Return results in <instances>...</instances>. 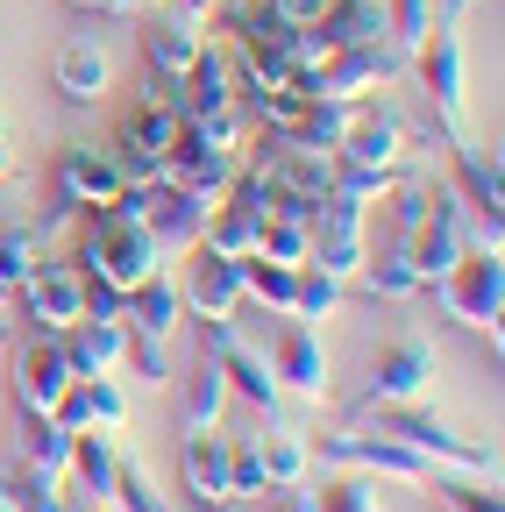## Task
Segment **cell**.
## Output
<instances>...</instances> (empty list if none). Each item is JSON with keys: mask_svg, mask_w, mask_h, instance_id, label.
<instances>
[{"mask_svg": "<svg viewBox=\"0 0 505 512\" xmlns=\"http://www.w3.org/2000/svg\"><path fill=\"white\" fill-rule=\"evenodd\" d=\"M0 512H8V498H0Z\"/></svg>", "mask_w": 505, "mask_h": 512, "instance_id": "obj_49", "label": "cell"}, {"mask_svg": "<svg viewBox=\"0 0 505 512\" xmlns=\"http://www.w3.org/2000/svg\"><path fill=\"white\" fill-rule=\"evenodd\" d=\"M434 29V0H385V36H392V50H406L413 57V43Z\"/></svg>", "mask_w": 505, "mask_h": 512, "instance_id": "obj_35", "label": "cell"}, {"mask_svg": "<svg viewBox=\"0 0 505 512\" xmlns=\"http://www.w3.org/2000/svg\"><path fill=\"white\" fill-rule=\"evenodd\" d=\"M72 8H86V15H136L143 0H72Z\"/></svg>", "mask_w": 505, "mask_h": 512, "instance_id": "obj_43", "label": "cell"}, {"mask_svg": "<svg viewBox=\"0 0 505 512\" xmlns=\"http://www.w3.org/2000/svg\"><path fill=\"white\" fill-rule=\"evenodd\" d=\"M292 285H299V264H271L257 249L242 256V299H257L271 313H292Z\"/></svg>", "mask_w": 505, "mask_h": 512, "instance_id": "obj_28", "label": "cell"}, {"mask_svg": "<svg viewBox=\"0 0 505 512\" xmlns=\"http://www.w3.org/2000/svg\"><path fill=\"white\" fill-rule=\"evenodd\" d=\"M200 43H207V36H200V22H193V15H157V22L143 29V57L157 64V72H164L171 86H178L185 64L200 57Z\"/></svg>", "mask_w": 505, "mask_h": 512, "instance_id": "obj_24", "label": "cell"}, {"mask_svg": "<svg viewBox=\"0 0 505 512\" xmlns=\"http://www.w3.org/2000/svg\"><path fill=\"white\" fill-rule=\"evenodd\" d=\"M65 384H72L65 349H57V335H50V328H36V335L15 349V406H29V413H57Z\"/></svg>", "mask_w": 505, "mask_h": 512, "instance_id": "obj_14", "label": "cell"}, {"mask_svg": "<svg viewBox=\"0 0 505 512\" xmlns=\"http://www.w3.org/2000/svg\"><path fill=\"white\" fill-rule=\"evenodd\" d=\"M65 477H79V491H86V505H100V498H114V477H121V448H114V434H72V463H65Z\"/></svg>", "mask_w": 505, "mask_h": 512, "instance_id": "obj_23", "label": "cell"}, {"mask_svg": "<svg viewBox=\"0 0 505 512\" xmlns=\"http://www.w3.org/2000/svg\"><path fill=\"white\" fill-rule=\"evenodd\" d=\"M86 512H121V505H114V498H100V505H86Z\"/></svg>", "mask_w": 505, "mask_h": 512, "instance_id": "obj_48", "label": "cell"}, {"mask_svg": "<svg viewBox=\"0 0 505 512\" xmlns=\"http://www.w3.org/2000/svg\"><path fill=\"white\" fill-rule=\"evenodd\" d=\"M257 256H271V264H306V221L271 214V221L257 228Z\"/></svg>", "mask_w": 505, "mask_h": 512, "instance_id": "obj_36", "label": "cell"}, {"mask_svg": "<svg viewBox=\"0 0 505 512\" xmlns=\"http://www.w3.org/2000/svg\"><path fill=\"white\" fill-rule=\"evenodd\" d=\"M121 164L114 150H93V143H72L65 157H57V178H50V200L57 214H72V207H114L121 200Z\"/></svg>", "mask_w": 505, "mask_h": 512, "instance_id": "obj_9", "label": "cell"}, {"mask_svg": "<svg viewBox=\"0 0 505 512\" xmlns=\"http://www.w3.org/2000/svg\"><path fill=\"white\" fill-rule=\"evenodd\" d=\"M29 271H36V235L29 228H0V299L22 292Z\"/></svg>", "mask_w": 505, "mask_h": 512, "instance_id": "obj_37", "label": "cell"}, {"mask_svg": "<svg viewBox=\"0 0 505 512\" xmlns=\"http://www.w3.org/2000/svg\"><path fill=\"white\" fill-rule=\"evenodd\" d=\"M15 456L36 463V470H57V477H65V463H72V434L57 427V413L15 406Z\"/></svg>", "mask_w": 505, "mask_h": 512, "instance_id": "obj_25", "label": "cell"}, {"mask_svg": "<svg viewBox=\"0 0 505 512\" xmlns=\"http://www.w3.org/2000/svg\"><path fill=\"white\" fill-rule=\"evenodd\" d=\"M434 392V349L420 335H399L385 356L370 363V384H363V399L356 413H377V406H420Z\"/></svg>", "mask_w": 505, "mask_h": 512, "instance_id": "obj_7", "label": "cell"}, {"mask_svg": "<svg viewBox=\"0 0 505 512\" xmlns=\"http://www.w3.org/2000/svg\"><path fill=\"white\" fill-rule=\"evenodd\" d=\"M79 271L86 278H107V285H143L150 271H164V242L121 207H93V221L79 228Z\"/></svg>", "mask_w": 505, "mask_h": 512, "instance_id": "obj_1", "label": "cell"}, {"mask_svg": "<svg viewBox=\"0 0 505 512\" xmlns=\"http://www.w3.org/2000/svg\"><path fill=\"white\" fill-rule=\"evenodd\" d=\"M306 29L321 36V50H342V43H392V36H385V0H328Z\"/></svg>", "mask_w": 505, "mask_h": 512, "instance_id": "obj_20", "label": "cell"}, {"mask_svg": "<svg viewBox=\"0 0 505 512\" xmlns=\"http://www.w3.org/2000/svg\"><path fill=\"white\" fill-rule=\"evenodd\" d=\"M349 100H306L299 114H292V128H285V136L292 143H306V150H328L335 157V143H342V128H349Z\"/></svg>", "mask_w": 505, "mask_h": 512, "instance_id": "obj_29", "label": "cell"}, {"mask_svg": "<svg viewBox=\"0 0 505 512\" xmlns=\"http://www.w3.org/2000/svg\"><path fill=\"white\" fill-rule=\"evenodd\" d=\"M0 498H8V512H72L65 505V477L36 470V463H15L8 477H0Z\"/></svg>", "mask_w": 505, "mask_h": 512, "instance_id": "obj_27", "label": "cell"}, {"mask_svg": "<svg viewBox=\"0 0 505 512\" xmlns=\"http://www.w3.org/2000/svg\"><path fill=\"white\" fill-rule=\"evenodd\" d=\"M328 192H349V200H363V207H370V200H385V192H392V178H385V171H356V164H335V185H328Z\"/></svg>", "mask_w": 505, "mask_h": 512, "instance_id": "obj_39", "label": "cell"}, {"mask_svg": "<svg viewBox=\"0 0 505 512\" xmlns=\"http://www.w3.org/2000/svg\"><path fill=\"white\" fill-rule=\"evenodd\" d=\"M178 299L200 320H235V306H242V256H228L214 242H193V264H185V278H178Z\"/></svg>", "mask_w": 505, "mask_h": 512, "instance_id": "obj_10", "label": "cell"}, {"mask_svg": "<svg viewBox=\"0 0 505 512\" xmlns=\"http://www.w3.org/2000/svg\"><path fill=\"white\" fill-rule=\"evenodd\" d=\"M306 264H321L342 285L363 271V200L328 192V200L313 207V221H306Z\"/></svg>", "mask_w": 505, "mask_h": 512, "instance_id": "obj_6", "label": "cell"}, {"mask_svg": "<svg viewBox=\"0 0 505 512\" xmlns=\"http://www.w3.org/2000/svg\"><path fill=\"white\" fill-rule=\"evenodd\" d=\"M434 498L449 505V512H505L498 505V477H427Z\"/></svg>", "mask_w": 505, "mask_h": 512, "instance_id": "obj_34", "label": "cell"}, {"mask_svg": "<svg viewBox=\"0 0 505 512\" xmlns=\"http://www.w3.org/2000/svg\"><path fill=\"white\" fill-rule=\"evenodd\" d=\"M57 349H65L72 377H107L121 356H129V328H121V320H100V313H79L72 328H57Z\"/></svg>", "mask_w": 505, "mask_h": 512, "instance_id": "obj_17", "label": "cell"}, {"mask_svg": "<svg viewBox=\"0 0 505 512\" xmlns=\"http://www.w3.org/2000/svg\"><path fill=\"white\" fill-rule=\"evenodd\" d=\"M171 107H178L185 121H221V114H235V72H228V50L200 43V57L185 64L178 86H171Z\"/></svg>", "mask_w": 505, "mask_h": 512, "instance_id": "obj_13", "label": "cell"}, {"mask_svg": "<svg viewBox=\"0 0 505 512\" xmlns=\"http://www.w3.org/2000/svg\"><path fill=\"white\" fill-rule=\"evenodd\" d=\"M257 491H271V477H264V456H257V434H235L228 441V498H257Z\"/></svg>", "mask_w": 505, "mask_h": 512, "instance_id": "obj_33", "label": "cell"}, {"mask_svg": "<svg viewBox=\"0 0 505 512\" xmlns=\"http://www.w3.org/2000/svg\"><path fill=\"white\" fill-rule=\"evenodd\" d=\"M413 57H420V86H427L434 121L449 128V143H463V136H470V93H463V43H456V22H441L434 36H420Z\"/></svg>", "mask_w": 505, "mask_h": 512, "instance_id": "obj_4", "label": "cell"}, {"mask_svg": "<svg viewBox=\"0 0 505 512\" xmlns=\"http://www.w3.org/2000/svg\"><path fill=\"white\" fill-rule=\"evenodd\" d=\"M321 456H335V463H349V470L399 477V484H427V477H434V463L420 456V448L392 441L385 427H377V434H321Z\"/></svg>", "mask_w": 505, "mask_h": 512, "instance_id": "obj_12", "label": "cell"}, {"mask_svg": "<svg viewBox=\"0 0 505 512\" xmlns=\"http://www.w3.org/2000/svg\"><path fill=\"white\" fill-rule=\"evenodd\" d=\"M22 299H29V313H36V328H72V320L86 313V278H79V264H36L29 278H22Z\"/></svg>", "mask_w": 505, "mask_h": 512, "instance_id": "obj_16", "label": "cell"}, {"mask_svg": "<svg viewBox=\"0 0 505 512\" xmlns=\"http://www.w3.org/2000/svg\"><path fill=\"white\" fill-rule=\"evenodd\" d=\"M207 8L214 0H178V15H193V22H207Z\"/></svg>", "mask_w": 505, "mask_h": 512, "instance_id": "obj_47", "label": "cell"}, {"mask_svg": "<svg viewBox=\"0 0 505 512\" xmlns=\"http://www.w3.org/2000/svg\"><path fill=\"white\" fill-rule=\"evenodd\" d=\"M349 285H363L370 299H413V292H420V271L406 264V249L392 242L385 256H377V264H370V256H363V271H356Z\"/></svg>", "mask_w": 505, "mask_h": 512, "instance_id": "obj_31", "label": "cell"}, {"mask_svg": "<svg viewBox=\"0 0 505 512\" xmlns=\"http://www.w3.org/2000/svg\"><path fill=\"white\" fill-rule=\"evenodd\" d=\"M257 456H264V477L271 484H299L306 477V434L299 427H257Z\"/></svg>", "mask_w": 505, "mask_h": 512, "instance_id": "obj_30", "label": "cell"}, {"mask_svg": "<svg viewBox=\"0 0 505 512\" xmlns=\"http://www.w3.org/2000/svg\"><path fill=\"white\" fill-rule=\"evenodd\" d=\"M463 221H470V207H463V192H449V185H427V207H420V221H413V235H406V264L420 271V292L441 278L463 256Z\"/></svg>", "mask_w": 505, "mask_h": 512, "instance_id": "obj_5", "label": "cell"}, {"mask_svg": "<svg viewBox=\"0 0 505 512\" xmlns=\"http://www.w3.org/2000/svg\"><path fill=\"white\" fill-rule=\"evenodd\" d=\"M335 164L399 178V164H406V121H399L385 100H377V107H356L349 128H342V143H335Z\"/></svg>", "mask_w": 505, "mask_h": 512, "instance_id": "obj_8", "label": "cell"}, {"mask_svg": "<svg viewBox=\"0 0 505 512\" xmlns=\"http://www.w3.org/2000/svg\"><path fill=\"white\" fill-rule=\"evenodd\" d=\"M129 356H136V370H143L150 384H171V363H164V342H150V335H129Z\"/></svg>", "mask_w": 505, "mask_h": 512, "instance_id": "obj_42", "label": "cell"}, {"mask_svg": "<svg viewBox=\"0 0 505 512\" xmlns=\"http://www.w3.org/2000/svg\"><path fill=\"white\" fill-rule=\"evenodd\" d=\"M185 491L193 498H228V434H214V427L185 434Z\"/></svg>", "mask_w": 505, "mask_h": 512, "instance_id": "obj_26", "label": "cell"}, {"mask_svg": "<svg viewBox=\"0 0 505 512\" xmlns=\"http://www.w3.org/2000/svg\"><path fill=\"white\" fill-rule=\"evenodd\" d=\"M427 292L441 299L449 320H463V328H477V335H498V313H505V264H498V249L463 242V256Z\"/></svg>", "mask_w": 505, "mask_h": 512, "instance_id": "obj_2", "label": "cell"}, {"mask_svg": "<svg viewBox=\"0 0 505 512\" xmlns=\"http://www.w3.org/2000/svg\"><path fill=\"white\" fill-rule=\"evenodd\" d=\"M271 377H278V392H299V399H321L328 392V349H321V335H313L306 320H292V328L278 335Z\"/></svg>", "mask_w": 505, "mask_h": 512, "instance_id": "obj_18", "label": "cell"}, {"mask_svg": "<svg viewBox=\"0 0 505 512\" xmlns=\"http://www.w3.org/2000/svg\"><path fill=\"white\" fill-rule=\"evenodd\" d=\"M278 8H285L292 22H313V15H321V8H328V0H278Z\"/></svg>", "mask_w": 505, "mask_h": 512, "instance_id": "obj_44", "label": "cell"}, {"mask_svg": "<svg viewBox=\"0 0 505 512\" xmlns=\"http://www.w3.org/2000/svg\"><path fill=\"white\" fill-rule=\"evenodd\" d=\"M193 512H242V498H193Z\"/></svg>", "mask_w": 505, "mask_h": 512, "instance_id": "obj_45", "label": "cell"}, {"mask_svg": "<svg viewBox=\"0 0 505 512\" xmlns=\"http://www.w3.org/2000/svg\"><path fill=\"white\" fill-rule=\"evenodd\" d=\"M342 278H328L321 264H299V285H292V320H321V313H335L342 306Z\"/></svg>", "mask_w": 505, "mask_h": 512, "instance_id": "obj_32", "label": "cell"}, {"mask_svg": "<svg viewBox=\"0 0 505 512\" xmlns=\"http://www.w3.org/2000/svg\"><path fill=\"white\" fill-rule=\"evenodd\" d=\"M313 512H377V498H370V484L335 477V484H321V491H313Z\"/></svg>", "mask_w": 505, "mask_h": 512, "instance_id": "obj_38", "label": "cell"}, {"mask_svg": "<svg viewBox=\"0 0 505 512\" xmlns=\"http://www.w3.org/2000/svg\"><path fill=\"white\" fill-rule=\"evenodd\" d=\"M235 171H242V150H228V143H214L200 121H185L178 114V136H171V150H164V178L178 185V192H193V200H221V192L235 185Z\"/></svg>", "mask_w": 505, "mask_h": 512, "instance_id": "obj_3", "label": "cell"}, {"mask_svg": "<svg viewBox=\"0 0 505 512\" xmlns=\"http://www.w3.org/2000/svg\"><path fill=\"white\" fill-rule=\"evenodd\" d=\"M242 512H313V491L306 484H271V491H257Z\"/></svg>", "mask_w": 505, "mask_h": 512, "instance_id": "obj_40", "label": "cell"}, {"mask_svg": "<svg viewBox=\"0 0 505 512\" xmlns=\"http://www.w3.org/2000/svg\"><path fill=\"white\" fill-rule=\"evenodd\" d=\"M107 50L93 43V36H72L65 50H57V93H65L72 107H93L100 93H107Z\"/></svg>", "mask_w": 505, "mask_h": 512, "instance_id": "obj_22", "label": "cell"}, {"mask_svg": "<svg viewBox=\"0 0 505 512\" xmlns=\"http://www.w3.org/2000/svg\"><path fill=\"white\" fill-rule=\"evenodd\" d=\"M86 278V271H79ZM121 306H129V292L121 285H107V278H86V313H100V320H121Z\"/></svg>", "mask_w": 505, "mask_h": 512, "instance_id": "obj_41", "label": "cell"}, {"mask_svg": "<svg viewBox=\"0 0 505 512\" xmlns=\"http://www.w3.org/2000/svg\"><path fill=\"white\" fill-rule=\"evenodd\" d=\"M15 171V150H8V121H0V178Z\"/></svg>", "mask_w": 505, "mask_h": 512, "instance_id": "obj_46", "label": "cell"}, {"mask_svg": "<svg viewBox=\"0 0 505 512\" xmlns=\"http://www.w3.org/2000/svg\"><path fill=\"white\" fill-rule=\"evenodd\" d=\"M121 420H129V399H121L114 377H72L65 399H57V427L65 434H121Z\"/></svg>", "mask_w": 505, "mask_h": 512, "instance_id": "obj_15", "label": "cell"}, {"mask_svg": "<svg viewBox=\"0 0 505 512\" xmlns=\"http://www.w3.org/2000/svg\"><path fill=\"white\" fill-rule=\"evenodd\" d=\"M200 342L221 356V377H228V392H242L249 406H257L264 420L278 413V377H271V356H257V349H249L242 335H235V320H200Z\"/></svg>", "mask_w": 505, "mask_h": 512, "instance_id": "obj_11", "label": "cell"}, {"mask_svg": "<svg viewBox=\"0 0 505 512\" xmlns=\"http://www.w3.org/2000/svg\"><path fill=\"white\" fill-rule=\"evenodd\" d=\"M221 406H228V377H221V356L200 342L193 370H185V392H178V427H185V434H200V427L221 420Z\"/></svg>", "mask_w": 505, "mask_h": 512, "instance_id": "obj_21", "label": "cell"}, {"mask_svg": "<svg viewBox=\"0 0 505 512\" xmlns=\"http://www.w3.org/2000/svg\"><path fill=\"white\" fill-rule=\"evenodd\" d=\"M178 313H185V299H178V278H171V271H150L143 285H129V306H121V328H129V335H150V342H164V335L178 328Z\"/></svg>", "mask_w": 505, "mask_h": 512, "instance_id": "obj_19", "label": "cell"}]
</instances>
